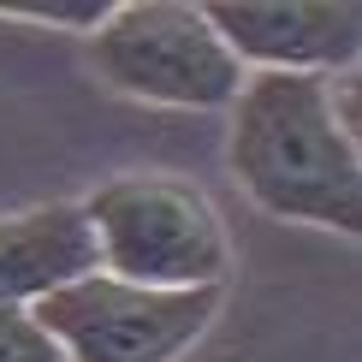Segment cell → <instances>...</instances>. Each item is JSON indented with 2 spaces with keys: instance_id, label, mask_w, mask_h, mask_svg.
Returning a JSON list of instances; mask_svg holds the SVG:
<instances>
[{
  "instance_id": "2",
  "label": "cell",
  "mask_w": 362,
  "mask_h": 362,
  "mask_svg": "<svg viewBox=\"0 0 362 362\" xmlns=\"http://www.w3.org/2000/svg\"><path fill=\"white\" fill-rule=\"evenodd\" d=\"M101 274L155 291H226L232 238L202 185L178 173H119L83 196Z\"/></svg>"
},
{
  "instance_id": "7",
  "label": "cell",
  "mask_w": 362,
  "mask_h": 362,
  "mask_svg": "<svg viewBox=\"0 0 362 362\" xmlns=\"http://www.w3.org/2000/svg\"><path fill=\"white\" fill-rule=\"evenodd\" d=\"M107 12H113V0H0V18L54 24V30H83V36H95Z\"/></svg>"
},
{
  "instance_id": "4",
  "label": "cell",
  "mask_w": 362,
  "mask_h": 362,
  "mask_svg": "<svg viewBox=\"0 0 362 362\" xmlns=\"http://www.w3.org/2000/svg\"><path fill=\"white\" fill-rule=\"evenodd\" d=\"M226 291H155L113 274H83L42 297L36 321L66 362H178L214 327Z\"/></svg>"
},
{
  "instance_id": "3",
  "label": "cell",
  "mask_w": 362,
  "mask_h": 362,
  "mask_svg": "<svg viewBox=\"0 0 362 362\" xmlns=\"http://www.w3.org/2000/svg\"><path fill=\"white\" fill-rule=\"evenodd\" d=\"M89 66L113 95L148 107L226 113L244 89V66L208 24L202 0H113L89 36Z\"/></svg>"
},
{
  "instance_id": "1",
  "label": "cell",
  "mask_w": 362,
  "mask_h": 362,
  "mask_svg": "<svg viewBox=\"0 0 362 362\" xmlns=\"http://www.w3.org/2000/svg\"><path fill=\"white\" fill-rule=\"evenodd\" d=\"M226 113V167L262 214L362 232V143L339 125L333 78L250 71Z\"/></svg>"
},
{
  "instance_id": "6",
  "label": "cell",
  "mask_w": 362,
  "mask_h": 362,
  "mask_svg": "<svg viewBox=\"0 0 362 362\" xmlns=\"http://www.w3.org/2000/svg\"><path fill=\"white\" fill-rule=\"evenodd\" d=\"M95 232L83 202H42L0 214V303L36 309L59 285L95 274Z\"/></svg>"
},
{
  "instance_id": "8",
  "label": "cell",
  "mask_w": 362,
  "mask_h": 362,
  "mask_svg": "<svg viewBox=\"0 0 362 362\" xmlns=\"http://www.w3.org/2000/svg\"><path fill=\"white\" fill-rule=\"evenodd\" d=\"M0 362H66L42 321L18 303H0Z\"/></svg>"
},
{
  "instance_id": "5",
  "label": "cell",
  "mask_w": 362,
  "mask_h": 362,
  "mask_svg": "<svg viewBox=\"0 0 362 362\" xmlns=\"http://www.w3.org/2000/svg\"><path fill=\"white\" fill-rule=\"evenodd\" d=\"M202 12L244 66V78L250 71H303V78L356 71V0H202Z\"/></svg>"
}]
</instances>
